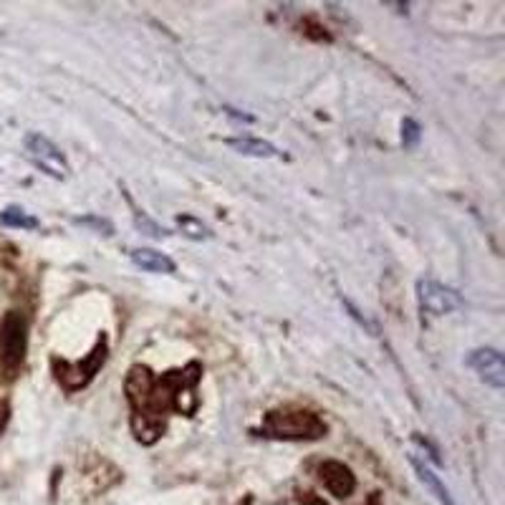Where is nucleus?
I'll return each instance as SVG.
<instances>
[{"label": "nucleus", "mask_w": 505, "mask_h": 505, "mask_svg": "<svg viewBox=\"0 0 505 505\" xmlns=\"http://www.w3.org/2000/svg\"><path fill=\"white\" fill-rule=\"evenodd\" d=\"M200 379V367L190 364L182 371H167L165 377L155 379L146 367H132L126 377V394L135 412V432L139 442L152 445L162 432V415L175 409L190 417V409L185 399L197 404L195 399V384Z\"/></svg>", "instance_id": "obj_1"}, {"label": "nucleus", "mask_w": 505, "mask_h": 505, "mask_svg": "<svg viewBox=\"0 0 505 505\" xmlns=\"http://www.w3.org/2000/svg\"><path fill=\"white\" fill-rule=\"evenodd\" d=\"M260 432L273 439H318L326 435V422L308 409H276L266 415Z\"/></svg>", "instance_id": "obj_2"}, {"label": "nucleus", "mask_w": 505, "mask_h": 505, "mask_svg": "<svg viewBox=\"0 0 505 505\" xmlns=\"http://www.w3.org/2000/svg\"><path fill=\"white\" fill-rule=\"evenodd\" d=\"M106 351H109V344H106V337H101L96 341V347L91 348V354L84 361H58L54 359V371H56L58 384L66 389V392H79L86 384L96 377V371L101 369V364L106 361Z\"/></svg>", "instance_id": "obj_3"}, {"label": "nucleus", "mask_w": 505, "mask_h": 505, "mask_svg": "<svg viewBox=\"0 0 505 505\" xmlns=\"http://www.w3.org/2000/svg\"><path fill=\"white\" fill-rule=\"evenodd\" d=\"M25 348H28V321L18 311H11L5 314L0 326V359L8 369H15L21 367Z\"/></svg>", "instance_id": "obj_4"}, {"label": "nucleus", "mask_w": 505, "mask_h": 505, "mask_svg": "<svg viewBox=\"0 0 505 505\" xmlns=\"http://www.w3.org/2000/svg\"><path fill=\"white\" fill-rule=\"evenodd\" d=\"M23 145H25L28 157L35 162V167L44 169L45 175H51L54 180H66L68 175H71V167H68L64 152L48 136L31 132V135H25Z\"/></svg>", "instance_id": "obj_5"}, {"label": "nucleus", "mask_w": 505, "mask_h": 505, "mask_svg": "<svg viewBox=\"0 0 505 505\" xmlns=\"http://www.w3.org/2000/svg\"><path fill=\"white\" fill-rule=\"evenodd\" d=\"M417 301H419V308L427 311L432 316H445L458 311L465 306L462 296L455 288L449 286H442L438 281H429V278H422L417 281Z\"/></svg>", "instance_id": "obj_6"}, {"label": "nucleus", "mask_w": 505, "mask_h": 505, "mask_svg": "<svg viewBox=\"0 0 505 505\" xmlns=\"http://www.w3.org/2000/svg\"><path fill=\"white\" fill-rule=\"evenodd\" d=\"M468 367H472L475 374H478L488 387H493V389H503L505 387V361L503 354H500L498 348L483 347L470 351Z\"/></svg>", "instance_id": "obj_7"}, {"label": "nucleus", "mask_w": 505, "mask_h": 505, "mask_svg": "<svg viewBox=\"0 0 505 505\" xmlns=\"http://www.w3.org/2000/svg\"><path fill=\"white\" fill-rule=\"evenodd\" d=\"M318 478H321L324 488L334 498H348L357 490V478H354V472L348 470L344 462L324 460L318 465Z\"/></svg>", "instance_id": "obj_8"}, {"label": "nucleus", "mask_w": 505, "mask_h": 505, "mask_svg": "<svg viewBox=\"0 0 505 505\" xmlns=\"http://www.w3.org/2000/svg\"><path fill=\"white\" fill-rule=\"evenodd\" d=\"M129 258L136 268L146 270V273H175V260L155 247H135L129 250Z\"/></svg>", "instance_id": "obj_9"}, {"label": "nucleus", "mask_w": 505, "mask_h": 505, "mask_svg": "<svg viewBox=\"0 0 505 505\" xmlns=\"http://www.w3.org/2000/svg\"><path fill=\"white\" fill-rule=\"evenodd\" d=\"M225 145L230 149H236L237 155H246V157H258V159H270L278 157V149L266 142V139H253V136H236V139H225Z\"/></svg>", "instance_id": "obj_10"}, {"label": "nucleus", "mask_w": 505, "mask_h": 505, "mask_svg": "<svg viewBox=\"0 0 505 505\" xmlns=\"http://www.w3.org/2000/svg\"><path fill=\"white\" fill-rule=\"evenodd\" d=\"M409 462H412V468H415L417 478H419V480H422V483H425L427 488H429V493L435 495V498H438L439 503H442V505H458V503H455V500H452V495H449L448 488H445V485L439 483L438 475H435V472L429 470V468H427V465H425V462L417 460L415 455H409Z\"/></svg>", "instance_id": "obj_11"}, {"label": "nucleus", "mask_w": 505, "mask_h": 505, "mask_svg": "<svg viewBox=\"0 0 505 505\" xmlns=\"http://www.w3.org/2000/svg\"><path fill=\"white\" fill-rule=\"evenodd\" d=\"M0 223L5 225V227H21V230H35L38 227V220H35L34 215H28L18 205H8L0 213Z\"/></svg>", "instance_id": "obj_12"}, {"label": "nucleus", "mask_w": 505, "mask_h": 505, "mask_svg": "<svg viewBox=\"0 0 505 505\" xmlns=\"http://www.w3.org/2000/svg\"><path fill=\"white\" fill-rule=\"evenodd\" d=\"M177 227L182 230V236L190 237V240H210L213 237V230L202 220H197L195 215H180L177 217Z\"/></svg>", "instance_id": "obj_13"}, {"label": "nucleus", "mask_w": 505, "mask_h": 505, "mask_svg": "<svg viewBox=\"0 0 505 505\" xmlns=\"http://www.w3.org/2000/svg\"><path fill=\"white\" fill-rule=\"evenodd\" d=\"M135 207V205H132ZM135 223H136V227L142 230V233H146V236H152V237H165V236H169L167 230L165 227H159L155 220H149L142 210H136L135 207Z\"/></svg>", "instance_id": "obj_14"}, {"label": "nucleus", "mask_w": 505, "mask_h": 505, "mask_svg": "<svg viewBox=\"0 0 505 505\" xmlns=\"http://www.w3.org/2000/svg\"><path fill=\"white\" fill-rule=\"evenodd\" d=\"M419 136H422V129H419V124L415 119H404L402 122V145L407 149H412V146L419 145Z\"/></svg>", "instance_id": "obj_15"}, {"label": "nucleus", "mask_w": 505, "mask_h": 505, "mask_svg": "<svg viewBox=\"0 0 505 505\" xmlns=\"http://www.w3.org/2000/svg\"><path fill=\"white\" fill-rule=\"evenodd\" d=\"M74 223L79 225H86V227H94V230H99V233H104V236H112L114 227L109 220H104V217H96V215H89V217H76Z\"/></svg>", "instance_id": "obj_16"}, {"label": "nucleus", "mask_w": 505, "mask_h": 505, "mask_svg": "<svg viewBox=\"0 0 505 505\" xmlns=\"http://www.w3.org/2000/svg\"><path fill=\"white\" fill-rule=\"evenodd\" d=\"M8 419H11V404H8V399H3V402H0V435L5 432Z\"/></svg>", "instance_id": "obj_17"}, {"label": "nucleus", "mask_w": 505, "mask_h": 505, "mask_svg": "<svg viewBox=\"0 0 505 505\" xmlns=\"http://www.w3.org/2000/svg\"><path fill=\"white\" fill-rule=\"evenodd\" d=\"M364 505H382V500H379V495H371L369 500H367Z\"/></svg>", "instance_id": "obj_18"}]
</instances>
